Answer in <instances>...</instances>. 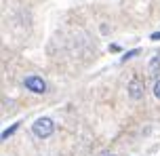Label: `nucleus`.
<instances>
[{
    "label": "nucleus",
    "instance_id": "nucleus-1",
    "mask_svg": "<svg viewBox=\"0 0 160 156\" xmlns=\"http://www.w3.org/2000/svg\"><path fill=\"white\" fill-rule=\"evenodd\" d=\"M32 131H34V135H36V137L44 139V137H48V135H53L55 124H53V120H51V118H38V120L32 124Z\"/></svg>",
    "mask_w": 160,
    "mask_h": 156
},
{
    "label": "nucleus",
    "instance_id": "nucleus-2",
    "mask_svg": "<svg viewBox=\"0 0 160 156\" xmlns=\"http://www.w3.org/2000/svg\"><path fill=\"white\" fill-rule=\"evenodd\" d=\"M23 84L32 91V93H44V91H47V82L42 80L40 76H28Z\"/></svg>",
    "mask_w": 160,
    "mask_h": 156
},
{
    "label": "nucleus",
    "instance_id": "nucleus-3",
    "mask_svg": "<svg viewBox=\"0 0 160 156\" xmlns=\"http://www.w3.org/2000/svg\"><path fill=\"white\" fill-rule=\"evenodd\" d=\"M128 97L135 99V101H139V99L143 97V82H141V78H133V80L128 82Z\"/></svg>",
    "mask_w": 160,
    "mask_h": 156
},
{
    "label": "nucleus",
    "instance_id": "nucleus-4",
    "mask_svg": "<svg viewBox=\"0 0 160 156\" xmlns=\"http://www.w3.org/2000/svg\"><path fill=\"white\" fill-rule=\"evenodd\" d=\"M160 70V55H156V57L150 61V76H156Z\"/></svg>",
    "mask_w": 160,
    "mask_h": 156
},
{
    "label": "nucleus",
    "instance_id": "nucleus-5",
    "mask_svg": "<svg viewBox=\"0 0 160 156\" xmlns=\"http://www.w3.org/2000/svg\"><path fill=\"white\" fill-rule=\"evenodd\" d=\"M17 129H19V123H15L13 127H8V129H4V131H2V139H8V137H11V135H13V133H15Z\"/></svg>",
    "mask_w": 160,
    "mask_h": 156
},
{
    "label": "nucleus",
    "instance_id": "nucleus-6",
    "mask_svg": "<svg viewBox=\"0 0 160 156\" xmlns=\"http://www.w3.org/2000/svg\"><path fill=\"white\" fill-rule=\"evenodd\" d=\"M135 55H139V49H135V51H128L127 55H122V61H127V59H131V57H135Z\"/></svg>",
    "mask_w": 160,
    "mask_h": 156
},
{
    "label": "nucleus",
    "instance_id": "nucleus-7",
    "mask_svg": "<svg viewBox=\"0 0 160 156\" xmlns=\"http://www.w3.org/2000/svg\"><path fill=\"white\" fill-rule=\"evenodd\" d=\"M154 95H156V97L160 99V78L156 80V84H154Z\"/></svg>",
    "mask_w": 160,
    "mask_h": 156
},
{
    "label": "nucleus",
    "instance_id": "nucleus-8",
    "mask_svg": "<svg viewBox=\"0 0 160 156\" xmlns=\"http://www.w3.org/2000/svg\"><path fill=\"white\" fill-rule=\"evenodd\" d=\"M110 51H114V53H118V51H120V47H118V44H112V47H110Z\"/></svg>",
    "mask_w": 160,
    "mask_h": 156
},
{
    "label": "nucleus",
    "instance_id": "nucleus-9",
    "mask_svg": "<svg viewBox=\"0 0 160 156\" xmlns=\"http://www.w3.org/2000/svg\"><path fill=\"white\" fill-rule=\"evenodd\" d=\"M152 40H160V32H154L152 34Z\"/></svg>",
    "mask_w": 160,
    "mask_h": 156
}]
</instances>
